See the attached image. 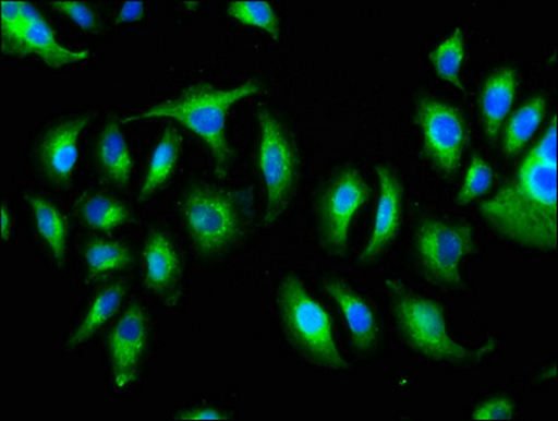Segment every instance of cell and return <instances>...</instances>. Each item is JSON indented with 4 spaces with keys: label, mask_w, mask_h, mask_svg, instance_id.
<instances>
[{
    "label": "cell",
    "mask_w": 558,
    "mask_h": 421,
    "mask_svg": "<svg viewBox=\"0 0 558 421\" xmlns=\"http://www.w3.org/2000/svg\"><path fill=\"white\" fill-rule=\"evenodd\" d=\"M262 86L256 81L219 89L210 83H197L149 109L124 117V124L149 120H173L197 135L213 155L215 173L225 178L232 164L234 152L228 139V116L238 103L258 95Z\"/></svg>",
    "instance_id": "obj_2"
},
{
    "label": "cell",
    "mask_w": 558,
    "mask_h": 421,
    "mask_svg": "<svg viewBox=\"0 0 558 421\" xmlns=\"http://www.w3.org/2000/svg\"><path fill=\"white\" fill-rule=\"evenodd\" d=\"M145 16V3L142 0H130L120 8L117 14L116 23H136L141 22Z\"/></svg>",
    "instance_id": "obj_30"
},
{
    "label": "cell",
    "mask_w": 558,
    "mask_h": 421,
    "mask_svg": "<svg viewBox=\"0 0 558 421\" xmlns=\"http://www.w3.org/2000/svg\"><path fill=\"white\" fill-rule=\"evenodd\" d=\"M258 170L266 190L264 225L277 221L290 205L298 181V152L282 122L271 111L258 112Z\"/></svg>",
    "instance_id": "obj_7"
},
{
    "label": "cell",
    "mask_w": 558,
    "mask_h": 421,
    "mask_svg": "<svg viewBox=\"0 0 558 421\" xmlns=\"http://www.w3.org/2000/svg\"><path fill=\"white\" fill-rule=\"evenodd\" d=\"M466 52V40L462 27H457L450 36L444 38L429 53V62L440 80L450 83L457 89L464 91L466 86L462 81V67Z\"/></svg>",
    "instance_id": "obj_22"
},
{
    "label": "cell",
    "mask_w": 558,
    "mask_h": 421,
    "mask_svg": "<svg viewBox=\"0 0 558 421\" xmlns=\"http://www.w3.org/2000/svg\"><path fill=\"white\" fill-rule=\"evenodd\" d=\"M83 258L92 278L125 270L132 263V254L124 243L101 239H95L86 244L83 249Z\"/></svg>",
    "instance_id": "obj_23"
},
{
    "label": "cell",
    "mask_w": 558,
    "mask_h": 421,
    "mask_svg": "<svg viewBox=\"0 0 558 421\" xmlns=\"http://www.w3.org/2000/svg\"><path fill=\"white\" fill-rule=\"evenodd\" d=\"M393 313L401 339L424 359L449 364H472L486 359L497 349L489 340L480 349H470L450 336L444 308L430 298L418 296L403 284L389 281Z\"/></svg>",
    "instance_id": "obj_3"
},
{
    "label": "cell",
    "mask_w": 558,
    "mask_h": 421,
    "mask_svg": "<svg viewBox=\"0 0 558 421\" xmlns=\"http://www.w3.org/2000/svg\"><path fill=\"white\" fill-rule=\"evenodd\" d=\"M517 414V405L508 396H493L473 410V420H512Z\"/></svg>",
    "instance_id": "obj_28"
},
{
    "label": "cell",
    "mask_w": 558,
    "mask_h": 421,
    "mask_svg": "<svg viewBox=\"0 0 558 421\" xmlns=\"http://www.w3.org/2000/svg\"><path fill=\"white\" fill-rule=\"evenodd\" d=\"M496 180V171L482 156L474 155L457 195L458 204L468 205L487 194Z\"/></svg>",
    "instance_id": "obj_26"
},
{
    "label": "cell",
    "mask_w": 558,
    "mask_h": 421,
    "mask_svg": "<svg viewBox=\"0 0 558 421\" xmlns=\"http://www.w3.org/2000/svg\"><path fill=\"white\" fill-rule=\"evenodd\" d=\"M2 51L12 57H36L50 68L71 67L89 60L90 51L63 46L46 16L33 3L2 0Z\"/></svg>",
    "instance_id": "obj_6"
},
{
    "label": "cell",
    "mask_w": 558,
    "mask_h": 421,
    "mask_svg": "<svg viewBox=\"0 0 558 421\" xmlns=\"http://www.w3.org/2000/svg\"><path fill=\"white\" fill-rule=\"evenodd\" d=\"M89 124L90 116L87 115L62 120L50 127L38 141L37 164L52 183H70L80 159L81 136Z\"/></svg>",
    "instance_id": "obj_12"
},
{
    "label": "cell",
    "mask_w": 558,
    "mask_h": 421,
    "mask_svg": "<svg viewBox=\"0 0 558 421\" xmlns=\"http://www.w3.org/2000/svg\"><path fill=\"white\" fill-rule=\"evenodd\" d=\"M478 209L489 227L508 241L532 251H556L557 166L527 152L513 178Z\"/></svg>",
    "instance_id": "obj_1"
},
{
    "label": "cell",
    "mask_w": 558,
    "mask_h": 421,
    "mask_svg": "<svg viewBox=\"0 0 558 421\" xmlns=\"http://www.w3.org/2000/svg\"><path fill=\"white\" fill-rule=\"evenodd\" d=\"M96 156L102 173L117 185H126L134 170L132 158L125 135L122 134L119 120H109L100 132L96 144Z\"/></svg>",
    "instance_id": "obj_17"
},
{
    "label": "cell",
    "mask_w": 558,
    "mask_h": 421,
    "mask_svg": "<svg viewBox=\"0 0 558 421\" xmlns=\"http://www.w3.org/2000/svg\"><path fill=\"white\" fill-rule=\"evenodd\" d=\"M378 175L380 195L378 207H376L374 231H372L368 243L360 254V262L371 263L378 258L381 253L395 242L400 231L401 209H403L404 189L403 184L389 166H376Z\"/></svg>",
    "instance_id": "obj_13"
},
{
    "label": "cell",
    "mask_w": 558,
    "mask_h": 421,
    "mask_svg": "<svg viewBox=\"0 0 558 421\" xmlns=\"http://www.w3.org/2000/svg\"><path fill=\"white\" fill-rule=\"evenodd\" d=\"M278 311L291 345L311 364L331 371L349 370L337 345L329 312L295 274H288L279 284Z\"/></svg>",
    "instance_id": "obj_4"
},
{
    "label": "cell",
    "mask_w": 558,
    "mask_h": 421,
    "mask_svg": "<svg viewBox=\"0 0 558 421\" xmlns=\"http://www.w3.org/2000/svg\"><path fill=\"white\" fill-rule=\"evenodd\" d=\"M519 75L511 65L499 68L489 73L480 93V115L484 132L489 141H496L501 134L504 122L515 103Z\"/></svg>",
    "instance_id": "obj_15"
},
{
    "label": "cell",
    "mask_w": 558,
    "mask_h": 421,
    "mask_svg": "<svg viewBox=\"0 0 558 421\" xmlns=\"http://www.w3.org/2000/svg\"><path fill=\"white\" fill-rule=\"evenodd\" d=\"M474 249L473 227L428 218L415 233V252L425 276L442 286L462 282V263Z\"/></svg>",
    "instance_id": "obj_8"
},
{
    "label": "cell",
    "mask_w": 558,
    "mask_h": 421,
    "mask_svg": "<svg viewBox=\"0 0 558 421\" xmlns=\"http://www.w3.org/2000/svg\"><path fill=\"white\" fill-rule=\"evenodd\" d=\"M0 232H2V241L7 242L12 234V215L9 213L8 205H2V215H0Z\"/></svg>",
    "instance_id": "obj_32"
},
{
    "label": "cell",
    "mask_w": 558,
    "mask_h": 421,
    "mask_svg": "<svg viewBox=\"0 0 558 421\" xmlns=\"http://www.w3.org/2000/svg\"><path fill=\"white\" fill-rule=\"evenodd\" d=\"M149 339V321L141 305H131L107 337L112 382L119 392L130 389L140 378L141 362Z\"/></svg>",
    "instance_id": "obj_11"
},
{
    "label": "cell",
    "mask_w": 558,
    "mask_h": 421,
    "mask_svg": "<svg viewBox=\"0 0 558 421\" xmlns=\"http://www.w3.org/2000/svg\"><path fill=\"white\" fill-rule=\"evenodd\" d=\"M325 287L349 327L352 349L361 354L374 351L379 345L380 326L369 303L340 280L327 281Z\"/></svg>",
    "instance_id": "obj_14"
},
{
    "label": "cell",
    "mask_w": 558,
    "mask_h": 421,
    "mask_svg": "<svg viewBox=\"0 0 558 421\" xmlns=\"http://www.w3.org/2000/svg\"><path fill=\"white\" fill-rule=\"evenodd\" d=\"M51 4L82 31L96 32L99 28L97 14L90 4L80 2V0H53Z\"/></svg>",
    "instance_id": "obj_27"
},
{
    "label": "cell",
    "mask_w": 558,
    "mask_h": 421,
    "mask_svg": "<svg viewBox=\"0 0 558 421\" xmlns=\"http://www.w3.org/2000/svg\"><path fill=\"white\" fill-rule=\"evenodd\" d=\"M228 13L238 23L259 28L274 41L281 40L278 14L268 0H234L229 3Z\"/></svg>",
    "instance_id": "obj_25"
},
{
    "label": "cell",
    "mask_w": 558,
    "mask_h": 421,
    "mask_svg": "<svg viewBox=\"0 0 558 421\" xmlns=\"http://www.w3.org/2000/svg\"><path fill=\"white\" fill-rule=\"evenodd\" d=\"M546 105V96L538 93L518 107L515 112L509 117L502 140V151L506 152L508 158L517 156L536 134L545 119Z\"/></svg>",
    "instance_id": "obj_19"
},
{
    "label": "cell",
    "mask_w": 558,
    "mask_h": 421,
    "mask_svg": "<svg viewBox=\"0 0 558 421\" xmlns=\"http://www.w3.org/2000/svg\"><path fill=\"white\" fill-rule=\"evenodd\" d=\"M126 287L124 282H111L102 288L95 300L92 301L89 310L86 311L80 327L72 333L68 346L76 349L83 342L90 339L97 330H100L112 316L119 312L122 300H124Z\"/></svg>",
    "instance_id": "obj_20"
},
{
    "label": "cell",
    "mask_w": 558,
    "mask_h": 421,
    "mask_svg": "<svg viewBox=\"0 0 558 421\" xmlns=\"http://www.w3.org/2000/svg\"><path fill=\"white\" fill-rule=\"evenodd\" d=\"M81 215L93 229L111 232L130 221L131 213L121 201L106 194H93L82 201Z\"/></svg>",
    "instance_id": "obj_24"
},
{
    "label": "cell",
    "mask_w": 558,
    "mask_h": 421,
    "mask_svg": "<svg viewBox=\"0 0 558 421\" xmlns=\"http://www.w3.org/2000/svg\"><path fill=\"white\" fill-rule=\"evenodd\" d=\"M248 199L240 191L199 185L185 195L183 218L195 249L203 256L227 251L246 228Z\"/></svg>",
    "instance_id": "obj_5"
},
{
    "label": "cell",
    "mask_w": 558,
    "mask_h": 421,
    "mask_svg": "<svg viewBox=\"0 0 558 421\" xmlns=\"http://www.w3.org/2000/svg\"><path fill=\"white\" fill-rule=\"evenodd\" d=\"M181 142H183L181 135L173 127H168L165 130L158 145L151 152L149 168L140 189L141 201L148 199L161 185L168 183L180 159Z\"/></svg>",
    "instance_id": "obj_21"
},
{
    "label": "cell",
    "mask_w": 558,
    "mask_h": 421,
    "mask_svg": "<svg viewBox=\"0 0 558 421\" xmlns=\"http://www.w3.org/2000/svg\"><path fill=\"white\" fill-rule=\"evenodd\" d=\"M371 195L368 181L355 169L340 171L323 190L317 205L320 234L335 256L344 257L349 252L352 222Z\"/></svg>",
    "instance_id": "obj_9"
},
{
    "label": "cell",
    "mask_w": 558,
    "mask_h": 421,
    "mask_svg": "<svg viewBox=\"0 0 558 421\" xmlns=\"http://www.w3.org/2000/svg\"><path fill=\"white\" fill-rule=\"evenodd\" d=\"M178 420L181 421H223L228 420L227 416L220 413V411L210 408H197L181 411L178 416Z\"/></svg>",
    "instance_id": "obj_31"
},
{
    "label": "cell",
    "mask_w": 558,
    "mask_h": 421,
    "mask_svg": "<svg viewBox=\"0 0 558 421\" xmlns=\"http://www.w3.org/2000/svg\"><path fill=\"white\" fill-rule=\"evenodd\" d=\"M145 281L149 290L166 292L174 287L181 274V258L168 234L156 231L144 248Z\"/></svg>",
    "instance_id": "obj_16"
},
{
    "label": "cell",
    "mask_w": 558,
    "mask_h": 421,
    "mask_svg": "<svg viewBox=\"0 0 558 421\" xmlns=\"http://www.w3.org/2000/svg\"><path fill=\"white\" fill-rule=\"evenodd\" d=\"M417 122L427 158L445 175L460 168L469 134L466 121L457 107L433 96L418 103Z\"/></svg>",
    "instance_id": "obj_10"
},
{
    "label": "cell",
    "mask_w": 558,
    "mask_h": 421,
    "mask_svg": "<svg viewBox=\"0 0 558 421\" xmlns=\"http://www.w3.org/2000/svg\"><path fill=\"white\" fill-rule=\"evenodd\" d=\"M28 204L33 209L38 233L46 242L53 261L63 264L68 252V238H70V222L62 211L43 195H27Z\"/></svg>",
    "instance_id": "obj_18"
},
{
    "label": "cell",
    "mask_w": 558,
    "mask_h": 421,
    "mask_svg": "<svg viewBox=\"0 0 558 421\" xmlns=\"http://www.w3.org/2000/svg\"><path fill=\"white\" fill-rule=\"evenodd\" d=\"M529 154L547 165L557 166V115H553L545 134Z\"/></svg>",
    "instance_id": "obj_29"
}]
</instances>
